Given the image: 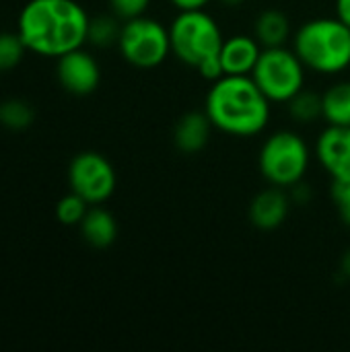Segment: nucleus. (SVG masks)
Here are the masks:
<instances>
[{
	"label": "nucleus",
	"instance_id": "7ed1b4c3",
	"mask_svg": "<svg viewBox=\"0 0 350 352\" xmlns=\"http://www.w3.org/2000/svg\"><path fill=\"white\" fill-rule=\"evenodd\" d=\"M293 50L305 68L338 74L350 66V27L340 19H314L293 35Z\"/></svg>",
	"mask_w": 350,
	"mask_h": 352
},
{
	"label": "nucleus",
	"instance_id": "f03ea898",
	"mask_svg": "<svg viewBox=\"0 0 350 352\" xmlns=\"http://www.w3.org/2000/svg\"><path fill=\"white\" fill-rule=\"evenodd\" d=\"M204 111L212 128L239 138L260 134L270 122V101L252 76L225 74L215 80Z\"/></svg>",
	"mask_w": 350,
	"mask_h": 352
},
{
	"label": "nucleus",
	"instance_id": "ddd939ff",
	"mask_svg": "<svg viewBox=\"0 0 350 352\" xmlns=\"http://www.w3.org/2000/svg\"><path fill=\"white\" fill-rule=\"evenodd\" d=\"M212 124L206 111H188L179 118L173 130V142L179 153L194 155L200 153L210 138Z\"/></svg>",
	"mask_w": 350,
	"mask_h": 352
},
{
	"label": "nucleus",
	"instance_id": "f8f14e48",
	"mask_svg": "<svg viewBox=\"0 0 350 352\" xmlns=\"http://www.w3.org/2000/svg\"><path fill=\"white\" fill-rule=\"evenodd\" d=\"M262 45L256 37L250 35H233L227 37L221 45V64L225 74L233 76H250L258 64V58L262 54Z\"/></svg>",
	"mask_w": 350,
	"mask_h": 352
},
{
	"label": "nucleus",
	"instance_id": "aec40b11",
	"mask_svg": "<svg viewBox=\"0 0 350 352\" xmlns=\"http://www.w3.org/2000/svg\"><path fill=\"white\" fill-rule=\"evenodd\" d=\"M27 47L19 33H0V72L12 70L25 56Z\"/></svg>",
	"mask_w": 350,
	"mask_h": 352
},
{
	"label": "nucleus",
	"instance_id": "dca6fc26",
	"mask_svg": "<svg viewBox=\"0 0 350 352\" xmlns=\"http://www.w3.org/2000/svg\"><path fill=\"white\" fill-rule=\"evenodd\" d=\"M322 118L328 126H350V80H340L328 87L322 95Z\"/></svg>",
	"mask_w": 350,
	"mask_h": 352
},
{
	"label": "nucleus",
	"instance_id": "0eeeda50",
	"mask_svg": "<svg viewBox=\"0 0 350 352\" xmlns=\"http://www.w3.org/2000/svg\"><path fill=\"white\" fill-rule=\"evenodd\" d=\"M116 45L124 60L136 68H157L171 54L169 29L157 19L144 14L122 23Z\"/></svg>",
	"mask_w": 350,
	"mask_h": 352
},
{
	"label": "nucleus",
	"instance_id": "4468645a",
	"mask_svg": "<svg viewBox=\"0 0 350 352\" xmlns=\"http://www.w3.org/2000/svg\"><path fill=\"white\" fill-rule=\"evenodd\" d=\"M78 227H80L83 239L91 248H97V250L109 248L118 237V223H116L113 214L101 206L89 208Z\"/></svg>",
	"mask_w": 350,
	"mask_h": 352
},
{
	"label": "nucleus",
	"instance_id": "b1692460",
	"mask_svg": "<svg viewBox=\"0 0 350 352\" xmlns=\"http://www.w3.org/2000/svg\"><path fill=\"white\" fill-rule=\"evenodd\" d=\"M198 72H200L206 80H210V82H215V80H219L221 76H225V70H223V64H221V58H219V56L208 58L206 62H202V64L198 66Z\"/></svg>",
	"mask_w": 350,
	"mask_h": 352
},
{
	"label": "nucleus",
	"instance_id": "20e7f679",
	"mask_svg": "<svg viewBox=\"0 0 350 352\" xmlns=\"http://www.w3.org/2000/svg\"><path fill=\"white\" fill-rule=\"evenodd\" d=\"M309 146L293 130H278L270 134L258 155L262 177L276 188H293L303 182L309 169Z\"/></svg>",
	"mask_w": 350,
	"mask_h": 352
},
{
	"label": "nucleus",
	"instance_id": "cd10ccee",
	"mask_svg": "<svg viewBox=\"0 0 350 352\" xmlns=\"http://www.w3.org/2000/svg\"><path fill=\"white\" fill-rule=\"evenodd\" d=\"M223 4H227V6H241L245 0H221Z\"/></svg>",
	"mask_w": 350,
	"mask_h": 352
},
{
	"label": "nucleus",
	"instance_id": "393cba45",
	"mask_svg": "<svg viewBox=\"0 0 350 352\" xmlns=\"http://www.w3.org/2000/svg\"><path fill=\"white\" fill-rule=\"evenodd\" d=\"M212 0H171L177 10H204Z\"/></svg>",
	"mask_w": 350,
	"mask_h": 352
},
{
	"label": "nucleus",
	"instance_id": "bb28decb",
	"mask_svg": "<svg viewBox=\"0 0 350 352\" xmlns=\"http://www.w3.org/2000/svg\"><path fill=\"white\" fill-rule=\"evenodd\" d=\"M342 272L350 278V250L344 254V258H342Z\"/></svg>",
	"mask_w": 350,
	"mask_h": 352
},
{
	"label": "nucleus",
	"instance_id": "6e6552de",
	"mask_svg": "<svg viewBox=\"0 0 350 352\" xmlns=\"http://www.w3.org/2000/svg\"><path fill=\"white\" fill-rule=\"evenodd\" d=\"M116 169L113 165L95 151L78 153L68 165L70 192L78 194L89 204H101L116 192Z\"/></svg>",
	"mask_w": 350,
	"mask_h": 352
},
{
	"label": "nucleus",
	"instance_id": "423d86ee",
	"mask_svg": "<svg viewBox=\"0 0 350 352\" xmlns=\"http://www.w3.org/2000/svg\"><path fill=\"white\" fill-rule=\"evenodd\" d=\"M305 64L285 45L264 47L254 72L250 74L270 103H289L305 89Z\"/></svg>",
	"mask_w": 350,
	"mask_h": 352
},
{
	"label": "nucleus",
	"instance_id": "5701e85b",
	"mask_svg": "<svg viewBox=\"0 0 350 352\" xmlns=\"http://www.w3.org/2000/svg\"><path fill=\"white\" fill-rule=\"evenodd\" d=\"M332 200L342 223L350 227V182H332Z\"/></svg>",
	"mask_w": 350,
	"mask_h": 352
},
{
	"label": "nucleus",
	"instance_id": "9b49d317",
	"mask_svg": "<svg viewBox=\"0 0 350 352\" xmlns=\"http://www.w3.org/2000/svg\"><path fill=\"white\" fill-rule=\"evenodd\" d=\"M291 196L285 192V188H266L262 190L250 204V221L254 227L262 231H274L278 229L289 214Z\"/></svg>",
	"mask_w": 350,
	"mask_h": 352
},
{
	"label": "nucleus",
	"instance_id": "2eb2a0df",
	"mask_svg": "<svg viewBox=\"0 0 350 352\" xmlns=\"http://www.w3.org/2000/svg\"><path fill=\"white\" fill-rule=\"evenodd\" d=\"M254 37L260 41L262 47H278L285 45L291 37V23L287 14L281 10H264L256 19Z\"/></svg>",
	"mask_w": 350,
	"mask_h": 352
},
{
	"label": "nucleus",
	"instance_id": "39448f33",
	"mask_svg": "<svg viewBox=\"0 0 350 352\" xmlns=\"http://www.w3.org/2000/svg\"><path fill=\"white\" fill-rule=\"evenodd\" d=\"M169 39L171 54L192 68L219 56L225 41L219 23L206 10H179L169 25Z\"/></svg>",
	"mask_w": 350,
	"mask_h": 352
},
{
	"label": "nucleus",
	"instance_id": "412c9836",
	"mask_svg": "<svg viewBox=\"0 0 350 352\" xmlns=\"http://www.w3.org/2000/svg\"><path fill=\"white\" fill-rule=\"evenodd\" d=\"M89 210V202L83 200L78 194L70 192L68 196H64L58 204H56V217L62 225H80V221L85 219Z\"/></svg>",
	"mask_w": 350,
	"mask_h": 352
},
{
	"label": "nucleus",
	"instance_id": "4be33fe9",
	"mask_svg": "<svg viewBox=\"0 0 350 352\" xmlns=\"http://www.w3.org/2000/svg\"><path fill=\"white\" fill-rule=\"evenodd\" d=\"M149 4H151V0H109L111 12L122 21L142 16L146 12Z\"/></svg>",
	"mask_w": 350,
	"mask_h": 352
},
{
	"label": "nucleus",
	"instance_id": "9d476101",
	"mask_svg": "<svg viewBox=\"0 0 350 352\" xmlns=\"http://www.w3.org/2000/svg\"><path fill=\"white\" fill-rule=\"evenodd\" d=\"M316 157L332 182H350V126H328L316 142Z\"/></svg>",
	"mask_w": 350,
	"mask_h": 352
},
{
	"label": "nucleus",
	"instance_id": "6ab92c4d",
	"mask_svg": "<svg viewBox=\"0 0 350 352\" xmlns=\"http://www.w3.org/2000/svg\"><path fill=\"white\" fill-rule=\"evenodd\" d=\"M33 122V109L23 99H8L0 103V124L10 130H25Z\"/></svg>",
	"mask_w": 350,
	"mask_h": 352
},
{
	"label": "nucleus",
	"instance_id": "a878e982",
	"mask_svg": "<svg viewBox=\"0 0 350 352\" xmlns=\"http://www.w3.org/2000/svg\"><path fill=\"white\" fill-rule=\"evenodd\" d=\"M336 19L350 27V0H336Z\"/></svg>",
	"mask_w": 350,
	"mask_h": 352
},
{
	"label": "nucleus",
	"instance_id": "1a4fd4ad",
	"mask_svg": "<svg viewBox=\"0 0 350 352\" xmlns=\"http://www.w3.org/2000/svg\"><path fill=\"white\" fill-rule=\"evenodd\" d=\"M56 74L62 89L76 97L91 95L101 80V68L97 60L83 47L60 56L56 64Z\"/></svg>",
	"mask_w": 350,
	"mask_h": 352
},
{
	"label": "nucleus",
	"instance_id": "a211bd4d",
	"mask_svg": "<svg viewBox=\"0 0 350 352\" xmlns=\"http://www.w3.org/2000/svg\"><path fill=\"white\" fill-rule=\"evenodd\" d=\"M322 95L314 93V91H299L291 101H289V113L295 122L301 124H309L316 122L318 118H322Z\"/></svg>",
	"mask_w": 350,
	"mask_h": 352
},
{
	"label": "nucleus",
	"instance_id": "f3484780",
	"mask_svg": "<svg viewBox=\"0 0 350 352\" xmlns=\"http://www.w3.org/2000/svg\"><path fill=\"white\" fill-rule=\"evenodd\" d=\"M122 25L118 23L116 14H99L89 21V35L87 41H91L97 47H109L118 43Z\"/></svg>",
	"mask_w": 350,
	"mask_h": 352
},
{
	"label": "nucleus",
	"instance_id": "f257e3e1",
	"mask_svg": "<svg viewBox=\"0 0 350 352\" xmlns=\"http://www.w3.org/2000/svg\"><path fill=\"white\" fill-rule=\"evenodd\" d=\"M91 16L76 0H29L17 21L27 52L60 58L87 43Z\"/></svg>",
	"mask_w": 350,
	"mask_h": 352
}]
</instances>
